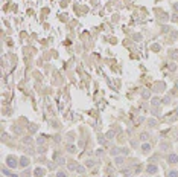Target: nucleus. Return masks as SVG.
Here are the masks:
<instances>
[{
  "label": "nucleus",
  "instance_id": "nucleus-1",
  "mask_svg": "<svg viewBox=\"0 0 178 177\" xmlns=\"http://www.w3.org/2000/svg\"><path fill=\"white\" fill-rule=\"evenodd\" d=\"M6 162H8V166H9V168H15V166H17V160H15L14 157H8Z\"/></svg>",
  "mask_w": 178,
  "mask_h": 177
},
{
  "label": "nucleus",
  "instance_id": "nucleus-3",
  "mask_svg": "<svg viewBox=\"0 0 178 177\" xmlns=\"http://www.w3.org/2000/svg\"><path fill=\"white\" fill-rule=\"evenodd\" d=\"M146 171L149 172V174H155L157 171H158V168H157L155 165H148V168H146Z\"/></svg>",
  "mask_w": 178,
  "mask_h": 177
},
{
  "label": "nucleus",
  "instance_id": "nucleus-9",
  "mask_svg": "<svg viewBox=\"0 0 178 177\" xmlns=\"http://www.w3.org/2000/svg\"><path fill=\"white\" fill-rule=\"evenodd\" d=\"M140 139H142V141H146V139H148V134H146V133H143L142 136H140Z\"/></svg>",
  "mask_w": 178,
  "mask_h": 177
},
{
  "label": "nucleus",
  "instance_id": "nucleus-11",
  "mask_svg": "<svg viewBox=\"0 0 178 177\" xmlns=\"http://www.w3.org/2000/svg\"><path fill=\"white\" fill-rule=\"evenodd\" d=\"M116 163H117V165H120V163H122V157H117V159H116Z\"/></svg>",
  "mask_w": 178,
  "mask_h": 177
},
{
  "label": "nucleus",
  "instance_id": "nucleus-10",
  "mask_svg": "<svg viewBox=\"0 0 178 177\" xmlns=\"http://www.w3.org/2000/svg\"><path fill=\"white\" fill-rule=\"evenodd\" d=\"M56 177H67V176H65L63 171H59V172H58V176H56Z\"/></svg>",
  "mask_w": 178,
  "mask_h": 177
},
{
  "label": "nucleus",
  "instance_id": "nucleus-5",
  "mask_svg": "<svg viewBox=\"0 0 178 177\" xmlns=\"http://www.w3.org/2000/svg\"><path fill=\"white\" fill-rule=\"evenodd\" d=\"M43 174H44V170H41V168H37L35 172H34V176H37V177H41Z\"/></svg>",
  "mask_w": 178,
  "mask_h": 177
},
{
  "label": "nucleus",
  "instance_id": "nucleus-2",
  "mask_svg": "<svg viewBox=\"0 0 178 177\" xmlns=\"http://www.w3.org/2000/svg\"><path fill=\"white\" fill-rule=\"evenodd\" d=\"M167 162L169 163H178V156L177 154H169L167 156Z\"/></svg>",
  "mask_w": 178,
  "mask_h": 177
},
{
  "label": "nucleus",
  "instance_id": "nucleus-7",
  "mask_svg": "<svg viewBox=\"0 0 178 177\" xmlns=\"http://www.w3.org/2000/svg\"><path fill=\"white\" fill-rule=\"evenodd\" d=\"M167 177H178V171H169Z\"/></svg>",
  "mask_w": 178,
  "mask_h": 177
},
{
  "label": "nucleus",
  "instance_id": "nucleus-6",
  "mask_svg": "<svg viewBox=\"0 0 178 177\" xmlns=\"http://www.w3.org/2000/svg\"><path fill=\"white\" fill-rule=\"evenodd\" d=\"M2 172H3V174H5V176H9V177H18L17 174H11V172L8 171L6 168H3V170H2Z\"/></svg>",
  "mask_w": 178,
  "mask_h": 177
},
{
  "label": "nucleus",
  "instance_id": "nucleus-8",
  "mask_svg": "<svg viewBox=\"0 0 178 177\" xmlns=\"http://www.w3.org/2000/svg\"><path fill=\"white\" fill-rule=\"evenodd\" d=\"M142 150H143V151H149V150H151V145H148V143H143Z\"/></svg>",
  "mask_w": 178,
  "mask_h": 177
},
{
  "label": "nucleus",
  "instance_id": "nucleus-4",
  "mask_svg": "<svg viewBox=\"0 0 178 177\" xmlns=\"http://www.w3.org/2000/svg\"><path fill=\"white\" fill-rule=\"evenodd\" d=\"M20 165H22V166H27L29 165V159L27 157H22V159H20Z\"/></svg>",
  "mask_w": 178,
  "mask_h": 177
},
{
  "label": "nucleus",
  "instance_id": "nucleus-12",
  "mask_svg": "<svg viewBox=\"0 0 178 177\" xmlns=\"http://www.w3.org/2000/svg\"><path fill=\"white\" fill-rule=\"evenodd\" d=\"M76 170H78V172H84V166H78Z\"/></svg>",
  "mask_w": 178,
  "mask_h": 177
}]
</instances>
